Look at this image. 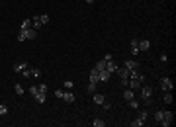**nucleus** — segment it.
<instances>
[{"label": "nucleus", "mask_w": 176, "mask_h": 127, "mask_svg": "<svg viewBox=\"0 0 176 127\" xmlns=\"http://www.w3.org/2000/svg\"><path fill=\"white\" fill-rule=\"evenodd\" d=\"M116 72L119 74V78H121V84H123V86H127V82H129V72H131V70L125 69V67H117Z\"/></svg>", "instance_id": "1"}, {"label": "nucleus", "mask_w": 176, "mask_h": 127, "mask_svg": "<svg viewBox=\"0 0 176 127\" xmlns=\"http://www.w3.org/2000/svg\"><path fill=\"white\" fill-rule=\"evenodd\" d=\"M143 82H145V76L139 74V76H135V78H129L127 86H129L131 90H137V88H141V84H143Z\"/></svg>", "instance_id": "2"}, {"label": "nucleus", "mask_w": 176, "mask_h": 127, "mask_svg": "<svg viewBox=\"0 0 176 127\" xmlns=\"http://www.w3.org/2000/svg\"><path fill=\"white\" fill-rule=\"evenodd\" d=\"M141 98H143V102L149 106L151 100H153V88H151V86H143V88H141Z\"/></svg>", "instance_id": "3"}, {"label": "nucleus", "mask_w": 176, "mask_h": 127, "mask_svg": "<svg viewBox=\"0 0 176 127\" xmlns=\"http://www.w3.org/2000/svg\"><path fill=\"white\" fill-rule=\"evenodd\" d=\"M172 88H174V82H172V78H168V76L161 78V90H163V92H172Z\"/></svg>", "instance_id": "4"}, {"label": "nucleus", "mask_w": 176, "mask_h": 127, "mask_svg": "<svg viewBox=\"0 0 176 127\" xmlns=\"http://www.w3.org/2000/svg\"><path fill=\"white\" fill-rule=\"evenodd\" d=\"M172 119H174V114H172V112H163L161 125H163V127H170V125H172Z\"/></svg>", "instance_id": "5"}, {"label": "nucleus", "mask_w": 176, "mask_h": 127, "mask_svg": "<svg viewBox=\"0 0 176 127\" xmlns=\"http://www.w3.org/2000/svg\"><path fill=\"white\" fill-rule=\"evenodd\" d=\"M106 70H108L110 74H114V72L117 70V65L114 63V59H111V61H106Z\"/></svg>", "instance_id": "6"}, {"label": "nucleus", "mask_w": 176, "mask_h": 127, "mask_svg": "<svg viewBox=\"0 0 176 127\" xmlns=\"http://www.w3.org/2000/svg\"><path fill=\"white\" fill-rule=\"evenodd\" d=\"M90 82H100V70H98V69H92L90 70Z\"/></svg>", "instance_id": "7"}, {"label": "nucleus", "mask_w": 176, "mask_h": 127, "mask_svg": "<svg viewBox=\"0 0 176 127\" xmlns=\"http://www.w3.org/2000/svg\"><path fill=\"white\" fill-rule=\"evenodd\" d=\"M151 49V41L149 39H141L139 41V51H149Z\"/></svg>", "instance_id": "8"}, {"label": "nucleus", "mask_w": 176, "mask_h": 127, "mask_svg": "<svg viewBox=\"0 0 176 127\" xmlns=\"http://www.w3.org/2000/svg\"><path fill=\"white\" fill-rule=\"evenodd\" d=\"M131 53L133 55H139V39H131Z\"/></svg>", "instance_id": "9"}, {"label": "nucleus", "mask_w": 176, "mask_h": 127, "mask_svg": "<svg viewBox=\"0 0 176 127\" xmlns=\"http://www.w3.org/2000/svg\"><path fill=\"white\" fill-rule=\"evenodd\" d=\"M137 67H139V63H137V61H133V59L125 61V69H129V70H137Z\"/></svg>", "instance_id": "10"}, {"label": "nucleus", "mask_w": 176, "mask_h": 127, "mask_svg": "<svg viewBox=\"0 0 176 127\" xmlns=\"http://www.w3.org/2000/svg\"><path fill=\"white\" fill-rule=\"evenodd\" d=\"M63 100H65L67 104H72V102H74V94L67 90V92H63Z\"/></svg>", "instance_id": "11"}, {"label": "nucleus", "mask_w": 176, "mask_h": 127, "mask_svg": "<svg viewBox=\"0 0 176 127\" xmlns=\"http://www.w3.org/2000/svg\"><path fill=\"white\" fill-rule=\"evenodd\" d=\"M32 27H33V22L29 18L24 20V22H22V25H20V29H24V32H26V29H32Z\"/></svg>", "instance_id": "12"}, {"label": "nucleus", "mask_w": 176, "mask_h": 127, "mask_svg": "<svg viewBox=\"0 0 176 127\" xmlns=\"http://www.w3.org/2000/svg\"><path fill=\"white\" fill-rule=\"evenodd\" d=\"M104 102H106L104 94H98V92H94V104H98V106H102Z\"/></svg>", "instance_id": "13"}, {"label": "nucleus", "mask_w": 176, "mask_h": 127, "mask_svg": "<svg viewBox=\"0 0 176 127\" xmlns=\"http://www.w3.org/2000/svg\"><path fill=\"white\" fill-rule=\"evenodd\" d=\"M22 32H24V29H22ZM37 37V29H26V39H35Z\"/></svg>", "instance_id": "14"}, {"label": "nucleus", "mask_w": 176, "mask_h": 127, "mask_svg": "<svg viewBox=\"0 0 176 127\" xmlns=\"http://www.w3.org/2000/svg\"><path fill=\"white\" fill-rule=\"evenodd\" d=\"M110 76H111V74H110V72H108L106 69H104V70H100V82H108V80H110Z\"/></svg>", "instance_id": "15"}, {"label": "nucleus", "mask_w": 176, "mask_h": 127, "mask_svg": "<svg viewBox=\"0 0 176 127\" xmlns=\"http://www.w3.org/2000/svg\"><path fill=\"white\" fill-rule=\"evenodd\" d=\"M33 98H35V102H37V104H45V100H47V96L43 94V92H37Z\"/></svg>", "instance_id": "16"}, {"label": "nucleus", "mask_w": 176, "mask_h": 127, "mask_svg": "<svg viewBox=\"0 0 176 127\" xmlns=\"http://www.w3.org/2000/svg\"><path fill=\"white\" fill-rule=\"evenodd\" d=\"M32 22H33V29H41V22H39V16H32Z\"/></svg>", "instance_id": "17"}, {"label": "nucleus", "mask_w": 176, "mask_h": 127, "mask_svg": "<svg viewBox=\"0 0 176 127\" xmlns=\"http://www.w3.org/2000/svg\"><path fill=\"white\" fill-rule=\"evenodd\" d=\"M123 98H125V102H129V100H133V98H135V92H133V90H125V94H123Z\"/></svg>", "instance_id": "18"}, {"label": "nucleus", "mask_w": 176, "mask_h": 127, "mask_svg": "<svg viewBox=\"0 0 176 127\" xmlns=\"http://www.w3.org/2000/svg\"><path fill=\"white\" fill-rule=\"evenodd\" d=\"M26 67H27V63H16L14 65V72H22Z\"/></svg>", "instance_id": "19"}, {"label": "nucleus", "mask_w": 176, "mask_h": 127, "mask_svg": "<svg viewBox=\"0 0 176 127\" xmlns=\"http://www.w3.org/2000/svg\"><path fill=\"white\" fill-rule=\"evenodd\" d=\"M143 125H145V121L141 119V117H137V119L131 121V127H143Z\"/></svg>", "instance_id": "20"}, {"label": "nucleus", "mask_w": 176, "mask_h": 127, "mask_svg": "<svg viewBox=\"0 0 176 127\" xmlns=\"http://www.w3.org/2000/svg\"><path fill=\"white\" fill-rule=\"evenodd\" d=\"M94 69H98V70H104V69H106V61H104V59H102V61H98V63L94 65Z\"/></svg>", "instance_id": "21"}, {"label": "nucleus", "mask_w": 176, "mask_h": 127, "mask_svg": "<svg viewBox=\"0 0 176 127\" xmlns=\"http://www.w3.org/2000/svg\"><path fill=\"white\" fill-rule=\"evenodd\" d=\"M127 104H129V108H131V109H139V102H137L135 98H133V100H129Z\"/></svg>", "instance_id": "22"}, {"label": "nucleus", "mask_w": 176, "mask_h": 127, "mask_svg": "<svg viewBox=\"0 0 176 127\" xmlns=\"http://www.w3.org/2000/svg\"><path fill=\"white\" fill-rule=\"evenodd\" d=\"M92 125H94V127H106V123H104V119H98V117H96V119L92 121Z\"/></svg>", "instance_id": "23"}, {"label": "nucleus", "mask_w": 176, "mask_h": 127, "mask_svg": "<svg viewBox=\"0 0 176 127\" xmlns=\"http://www.w3.org/2000/svg\"><path fill=\"white\" fill-rule=\"evenodd\" d=\"M153 117H155V121H156V123H161V119H163V112H161V109H156Z\"/></svg>", "instance_id": "24"}, {"label": "nucleus", "mask_w": 176, "mask_h": 127, "mask_svg": "<svg viewBox=\"0 0 176 127\" xmlns=\"http://www.w3.org/2000/svg\"><path fill=\"white\" fill-rule=\"evenodd\" d=\"M39 22H41V25L49 24V16H47V14H41V16H39Z\"/></svg>", "instance_id": "25"}, {"label": "nucleus", "mask_w": 176, "mask_h": 127, "mask_svg": "<svg viewBox=\"0 0 176 127\" xmlns=\"http://www.w3.org/2000/svg\"><path fill=\"white\" fill-rule=\"evenodd\" d=\"M16 39H18L20 43H22V41H26V32H22V29H20L18 35H16Z\"/></svg>", "instance_id": "26"}, {"label": "nucleus", "mask_w": 176, "mask_h": 127, "mask_svg": "<svg viewBox=\"0 0 176 127\" xmlns=\"http://www.w3.org/2000/svg\"><path fill=\"white\" fill-rule=\"evenodd\" d=\"M88 92H90V94H94V92H96V82H88Z\"/></svg>", "instance_id": "27"}, {"label": "nucleus", "mask_w": 176, "mask_h": 127, "mask_svg": "<svg viewBox=\"0 0 176 127\" xmlns=\"http://www.w3.org/2000/svg\"><path fill=\"white\" fill-rule=\"evenodd\" d=\"M14 88H16V94H18V96H24V88H22V84H16Z\"/></svg>", "instance_id": "28"}, {"label": "nucleus", "mask_w": 176, "mask_h": 127, "mask_svg": "<svg viewBox=\"0 0 176 127\" xmlns=\"http://www.w3.org/2000/svg\"><path fill=\"white\" fill-rule=\"evenodd\" d=\"M29 70H32V76H35V78H37V76L41 74V70H39L37 67H33V69H29Z\"/></svg>", "instance_id": "29"}, {"label": "nucleus", "mask_w": 176, "mask_h": 127, "mask_svg": "<svg viewBox=\"0 0 176 127\" xmlns=\"http://www.w3.org/2000/svg\"><path fill=\"white\" fill-rule=\"evenodd\" d=\"M22 74L26 76V78H29V76H32V70H29V67H26V69L22 70Z\"/></svg>", "instance_id": "30"}, {"label": "nucleus", "mask_w": 176, "mask_h": 127, "mask_svg": "<svg viewBox=\"0 0 176 127\" xmlns=\"http://www.w3.org/2000/svg\"><path fill=\"white\" fill-rule=\"evenodd\" d=\"M164 102H166V104H172V94H170V92L164 94Z\"/></svg>", "instance_id": "31"}, {"label": "nucleus", "mask_w": 176, "mask_h": 127, "mask_svg": "<svg viewBox=\"0 0 176 127\" xmlns=\"http://www.w3.org/2000/svg\"><path fill=\"white\" fill-rule=\"evenodd\" d=\"M6 114H8V106L2 104V106H0V115H6Z\"/></svg>", "instance_id": "32"}, {"label": "nucleus", "mask_w": 176, "mask_h": 127, "mask_svg": "<svg viewBox=\"0 0 176 127\" xmlns=\"http://www.w3.org/2000/svg\"><path fill=\"white\" fill-rule=\"evenodd\" d=\"M37 90H39V92H43V94H45V92H47V84H39V86H37Z\"/></svg>", "instance_id": "33"}, {"label": "nucleus", "mask_w": 176, "mask_h": 127, "mask_svg": "<svg viewBox=\"0 0 176 127\" xmlns=\"http://www.w3.org/2000/svg\"><path fill=\"white\" fill-rule=\"evenodd\" d=\"M147 115H149V114H147V112H145V109H143V112H141V114H139V117H141V119H147Z\"/></svg>", "instance_id": "34"}, {"label": "nucleus", "mask_w": 176, "mask_h": 127, "mask_svg": "<svg viewBox=\"0 0 176 127\" xmlns=\"http://www.w3.org/2000/svg\"><path fill=\"white\" fill-rule=\"evenodd\" d=\"M65 86H67V90H71L72 88V80H65Z\"/></svg>", "instance_id": "35"}, {"label": "nucleus", "mask_w": 176, "mask_h": 127, "mask_svg": "<svg viewBox=\"0 0 176 127\" xmlns=\"http://www.w3.org/2000/svg\"><path fill=\"white\" fill-rule=\"evenodd\" d=\"M161 61H163V63H166V61H168V55H166V53H163V55H161Z\"/></svg>", "instance_id": "36"}, {"label": "nucleus", "mask_w": 176, "mask_h": 127, "mask_svg": "<svg viewBox=\"0 0 176 127\" xmlns=\"http://www.w3.org/2000/svg\"><path fill=\"white\" fill-rule=\"evenodd\" d=\"M29 92H32V94L35 96V94H37V92H39V90H37V86H32V88H29Z\"/></svg>", "instance_id": "37"}, {"label": "nucleus", "mask_w": 176, "mask_h": 127, "mask_svg": "<svg viewBox=\"0 0 176 127\" xmlns=\"http://www.w3.org/2000/svg\"><path fill=\"white\" fill-rule=\"evenodd\" d=\"M55 96L57 98H63V90H55Z\"/></svg>", "instance_id": "38"}, {"label": "nucleus", "mask_w": 176, "mask_h": 127, "mask_svg": "<svg viewBox=\"0 0 176 127\" xmlns=\"http://www.w3.org/2000/svg\"><path fill=\"white\" fill-rule=\"evenodd\" d=\"M86 2H88V4H92V2H94V0H86Z\"/></svg>", "instance_id": "39"}]
</instances>
